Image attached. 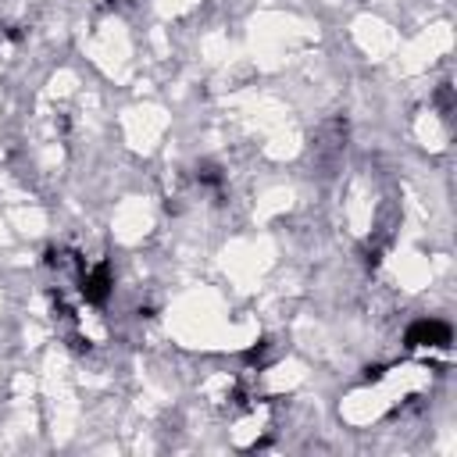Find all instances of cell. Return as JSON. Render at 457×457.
Listing matches in <instances>:
<instances>
[{"label":"cell","mask_w":457,"mask_h":457,"mask_svg":"<svg viewBox=\"0 0 457 457\" xmlns=\"http://www.w3.org/2000/svg\"><path fill=\"white\" fill-rule=\"evenodd\" d=\"M450 339H453V332L439 318H418L403 332V346L407 350H443V346H450Z\"/></svg>","instance_id":"6da1fadb"},{"label":"cell","mask_w":457,"mask_h":457,"mask_svg":"<svg viewBox=\"0 0 457 457\" xmlns=\"http://www.w3.org/2000/svg\"><path fill=\"white\" fill-rule=\"evenodd\" d=\"M111 286H114V282H111V268H107L104 261H96V264L86 261V268L79 271V293L86 296V303H93V307L107 303Z\"/></svg>","instance_id":"7a4b0ae2"}]
</instances>
